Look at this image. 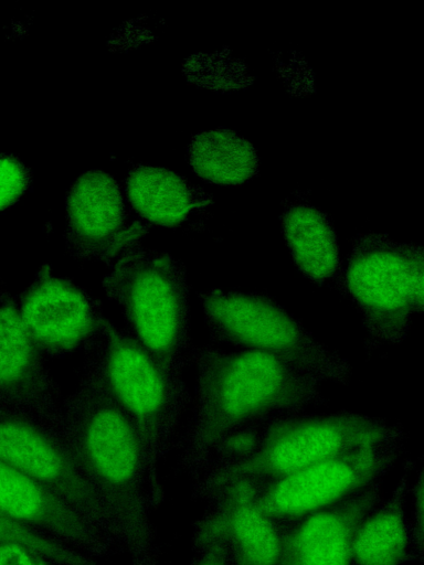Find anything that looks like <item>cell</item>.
Segmentation results:
<instances>
[{
    "mask_svg": "<svg viewBox=\"0 0 424 565\" xmlns=\"http://www.w3.org/2000/svg\"><path fill=\"white\" fill-rule=\"evenodd\" d=\"M197 391L186 445L199 460L230 437L272 418L306 413L326 403L319 382L273 355L212 345L190 354Z\"/></svg>",
    "mask_w": 424,
    "mask_h": 565,
    "instance_id": "obj_1",
    "label": "cell"
},
{
    "mask_svg": "<svg viewBox=\"0 0 424 565\" xmlns=\"http://www.w3.org/2000/svg\"><path fill=\"white\" fill-rule=\"evenodd\" d=\"M398 424L351 412L268 419L226 439L214 452L213 484L272 481L324 459L403 438Z\"/></svg>",
    "mask_w": 424,
    "mask_h": 565,
    "instance_id": "obj_2",
    "label": "cell"
},
{
    "mask_svg": "<svg viewBox=\"0 0 424 565\" xmlns=\"http://www.w3.org/2000/svg\"><path fill=\"white\" fill-rule=\"evenodd\" d=\"M60 425L116 526L139 529L140 488L155 461L134 419L107 396L78 384L62 402Z\"/></svg>",
    "mask_w": 424,
    "mask_h": 565,
    "instance_id": "obj_3",
    "label": "cell"
},
{
    "mask_svg": "<svg viewBox=\"0 0 424 565\" xmlns=\"http://www.w3.org/2000/svg\"><path fill=\"white\" fill-rule=\"evenodd\" d=\"M78 384L107 396L134 419L153 461L174 436L190 399L181 373L106 319L85 350Z\"/></svg>",
    "mask_w": 424,
    "mask_h": 565,
    "instance_id": "obj_4",
    "label": "cell"
},
{
    "mask_svg": "<svg viewBox=\"0 0 424 565\" xmlns=\"http://www.w3.org/2000/svg\"><path fill=\"white\" fill-rule=\"evenodd\" d=\"M126 331L166 367L181 373L190 351L189 286L183 265L169 254L132 247L103 278Z\"/></svg>",
    "mask_w": 424,
    "mask_h": 565,
    "instance_id": "obj_5",
    "label": "cell"
},
{
    "mask_svg": "<svg viewBox=\"0 0 424 565\" xmlns=\"http://www.w3.org/2000/svg\"><path fill=\"white\" fill-rule=\"evenodd\" d=\"M199 298L213 341L239 351L273 355L319 383L349 382L350 364L273 299L221 289L200 292Z\"/></svg>",
    "mask_w": 424,
    "mask_h": 565,
    "instance_id": "obj_6",
    "label": "cell"
},
{
    "mask_svg": "<svg viewBox=\"0 0 424 565\" xmlns=\"http://www.w3.org/2000/svg\"><path fill=\"white\" fill-rule=\"evenodd\" d=\"M361 315L372 347L401 343L423 311V248L385 234L359 235L339 278Z\"/></svg>",
    "mask_w": 424,
    "mask_h": 565,
    "instance_id": "obj_7",
    "label": "cell"
},
{
    "mask_svg": "<svg viewBox=\"0 0 424 565\" xmlns=\"http://www.w3.org/2000/svg\"><path fill=\"white\" fill-rule=\"evenodd\" d=\"M0 460L41 483L102 530L116 527L73 455L60 417L23 411L0 414Z\"/></svg>",
    "mask_w": 424,
    "mask_h": 565,
    "instance_id": "obj_8",
    "label": "cell"
},
{
    "mask_svg": "<svg viewBox=\"0 0 424 565\" xmlns=\"http://www.w3.org/2000/svg\"><path fill=\"white\" fill-rule=\"evenodd\" d=\"M403 438L353 449L268 481L256 503L273 518H301L374 483L394 461Z\"/></svg>",
    "mask_w": 424,
    "mask_h": 565,
    "instance_id": "obj_9",
    "label": "cell"
},
{
    "mask_svg": "<svg viewBox=\"0 0 424 565\" xmlns=\"http://www.w3.org/2000/svg\"><path fill=\"white\" fill-rule=\"evenodd\" d=\"M18 309L34 344L52 356L86 350L105 320L96 298L49 265L40 268Z\"/></svg>",
    "mask_w": 424,
    "mask_h": 565,
    "instance_id": "obj_10",
    "label": "cell"
},
{
    "mask_svg": "<svg viewBox=\"0 0 424 565\" xmlns=\"http://www.w3.org/2000/svg\"><path fill=\"white\" fill-rule=\"evenodd\" d=\"M72 254L81 259L113 263L132 248L124 234L125 206L117 182L107 173H83L66 196Z\"/></svg>",
    "mask_w": 424,
    "mask_h": 565,
    "instance_id": "obj_11",
    "label": "cell"
},
{
    "mask_svg": "<svg viewBox=\"0 0 424 565\" xmlns=\"http://www.w3.org/2000/svg\"><path fill=\"white\" fill-rule=\"evenodd\" d=\"M0 511L88 554L107 547L100 527L41 483L1 460Z\"/></svg>",
    "mask_w": 424,
    "mask_h": 565,
    "instance_id": "obj_12",
    "label": "cell"
},
{
    "mask_svg": "<svg viewBox=\"0 0 424 565\" xmlns=\"http://www.w3.org/2000/svg\"><path fill=\"white\" fill-rule=\"evenodd\" d=\"M377 486L306 515L284 536L278 565H352L354 536L377 503Z\"/></svg>",
    "mask_w": 424,
    "mask_h": 565,
    "instance_id": "obj_13",
    "label": "cell"
},
{
    "mask_svg": "<svg viewBox=\"0 0 424 565\" xmlns=\"http://www.w3.org/2000/svg\"><path fill=\"white\" fill-rule=\"evenodd\" d=\"M0 395L14 398L23 412L60 417V387L29 335L18 305L7 298L0 299Z\"/></svg>",
    "mask_w": 424,
    "mask_h": 565,
    "instance_id": "obj_14",
    "label": "cell"
},
{
    "mask_svg": "<svg viewBox=\"0 0 424 565\" xmlns=\"http://www.w3.org/2000/svg\"><path fill=\"white\" fill-rule=\"evenodd\" d=\"M223 489L229 495L204 525L203 544L230 547L235 565H278L284 536L256 503L254 484L236 482Z\"/></svg>",
    "mask_w": 424,
    "mask_h": 565,
    "instance_id": "obj_15",
    "label": "cell"
},
{
    "mask_svg": "<svg viewBox=\"0 0 424 565\" xmlns=\"http://www.w3.org/2000/svg\"><path fill=\"white\" fill-rule=\"evenodd\" d=\"M282 228L292 258L307 279L321 285L340 278L337 234L324 211L293 204L282 215Z\"/></svg>",
    "mask_w": 424,
    "mask_h": 565,
    "instance_id": "obj_16",
    "label": "cell"
},
{
    "mask_svg": "<svg viewBox=\"0 0 424 565\" xmlns=\"http://www.w3.org/2000/svg\"><path fill=\"white\" fill-rule=\"evenodd\" d=\"M126 185L132 207L155 225L176 226L198 204L193 186L163 168L138 166L129 172Z\"/></svg>",
    "mask_w": 424,
    "mask_h": 565,
    "instance_id": "obj_17",
    "label": "cell"
},
{
    "mask_svg": "<svg viewBox=\"0 0 424 565\" xmlns=\"http://www.w3.org/2000/svg\"><path fill=\"white\" fill-rule=\"evenodd\" d=\"M188 161L206 182L239 185L258 172V156L244 137L227 128L195 135L188 146Z\"/></svg>",
    "mask_w": 424,
    "mask_h": 565,
    "instance_id": "obj_18",
    "label": "cell"
},
{
    "mask_svg": "<svg viewBox=\"0 0 424 565\" xmlns=\"http://www.w3.org/2000/svg\"><path fill=\"white\" fill-rule=\"evenodd\" d=\"M407 525L400 498L371 511L353 541L357 565H401L407 552Z\"/></svg>",
    "mask_w": 424,
    "mask_h": 565,
    "instance_id": "obj_19",
    "label": "cell"
},
{
    "mask_svg": "<svg viewBox=\"0 0 424 565\" xmlns=\"http://www.w3.org/2000/svg\"><path fill=\"white\" fill-rule=\"evenodd\" d=\"M20 544L57 565H102L93 555L24 525L0 511V544Z\"/></svg>",
    "mask_w": 424,
    "mask_h": 565,
    "instance_id": "obj_20",
    "label": "cell"
},
{
    "mask_svg": "<svg viewBox=\"0 0 424 565\" xmlns=\"http://www.w3.org/2000/svg\"><path fill=\"white\" fill-rule=\"evenodd\" d=\"M29 182V173L18 159L0 154V212L21 198Z\"/></svg>",
    "mask_w": 424,
    "mask_h": 565,
    "instance_id": "obj_21",
    "label": "cell"
},
{
    "mask_svg": "<svg viewBox=\"0 0 424 565\" xmlns=\"http://www.w3.org/2000/svg\"><path fill=\"white\" fill-rule=\"evenodd\" d=\"M0 565H57L15 543L0 544Z\"/></svg>",
    "mask_w": 424,
    "mask_h": 565,
    "instance_id": "obj_22",
    "label": "cell"
},
{
    "mask_svg": "<svg viewBox=\"0 0 424 565\" xmlns=\"http://www.w3.org/2000/svg\"><path fill=\"white\" fill-rule=\"evenodd\" d=\"M195 565H227L225 547L220 544L205 545L204 553Z\"/></svg>",
    "mask_w": 424,
    "mask_h": 565,
    "instance_id": "obj_23",
    "label": "cell"
},
{
    "mask_svg": "<svg viewBox=\"0 0 424 565\" xmlns=\"http://www.w3.org/2000/svg\"><path fill=\"white\" fill-rule=\"evenodd\" d=\"M422 480L417 484V489L415 490V513L417 514V521L420 525V531L422 532V523H423V488H422Z\"/></svg>",
    "mask_w": 424,
    "mask_h": 565,
    "instance_id": "obj_24",
    "label": "cell"
}]
</instances>
